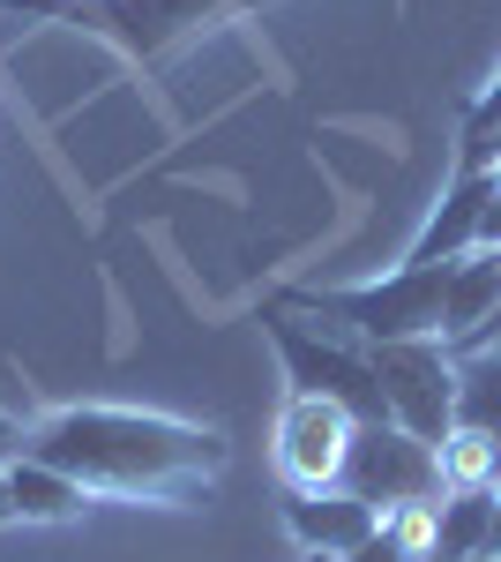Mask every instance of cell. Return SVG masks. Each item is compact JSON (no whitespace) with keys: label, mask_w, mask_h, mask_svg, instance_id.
Returning <instances> with one entry per match:
<instances>
[{"label":"cell","mask_w":501,"mask_h":562,"mask_svg":"<svg viewBox=\"0 0 501 562\" xmlns=\"http://www.w3.org/2000/svg\"><path fill=\"white\" fill-rule=\"evenodd\" d=\"M375 368L382 397H389V420L419 442H449L457 428V360L442 338H389V346H360Z\"/></svg>","instance_id":"cell-4"},{"label":"cell","mask_w":501,"mask_h":562,"mask_svg":"<svg viewBox=\"0 0 501 562\" xmlns=\"http://www.w3.org/2000/svg\"><path fill=\"white\" fill-rule=\"evenodd\" d=\"M419 555H426V548H419V540H405L397 525L382 518V525H375V540H360V548H352L344 562H419Z\"/></svg>","instance_id":"cell-12"},{"label":"cell","mask_w":501,"mask_h":562,"mask_svg":"<svg viewBox=\"0 0 501 562\" xmlns=\"http://www.w3.org/2000/svg\"><path fill=\"white\" fill-rule=\"evenodd\" d=\"M285 525H293V540L307 555H352L360 540H375L382 510H367L360 495H344V487H322V495H285Z\"/></svg>","instance_id":"cell-8"},{"label":"cell","mask_w":501,"mask_h":562,"mask_svg":"<svg viewBox=\"0 0 501 562\" xmlns=\"http://www.w3.org/2000/svg\"><path fill=\"white\" fill-rule=\"evenodd\" d=\"M31 458L83 480L90 495L180 510L225 480L232 442L209 420H172V413H143V405H60V413L31 420Z\"/></svg>","instance_id":"cell-1"},{"label":"cell","mask_w":501,"mask_h":562,"mask_svg":"<svg viewBox=\"0 0 501 562\" xmlns=\"http://www.w3.org/2000/svg\"><path fill=\"white\" fill-rule=\"evenodd\" d=\"M15 525V495H8V473H0V532Z\"/></svg>","instance_id":"cell-15"},{"label":"cell","mask_w":501,"mask_h":562,"mask_svg":"<svg viewBox=\"0 0 501 562\" xmlns=\"http://www.w3.org/2000/svg\"><path fill=\"white\" fill-rule=\"evenodd\" d=\"M307 562H337V555H307Z\"/></svg>","instance_id":"cell-19"},{"label":"cell","mask_w":501,"mask_h":562,"mask_svg":"<svg viewBox=\"0 0 501 562\" xmlns=\"http://www.w3.org/2000/svg\"><path fill=\"white\" fill-rule=\"evenodd\" d=\"M487 173H494V188H501V150H494V166H487Z\"/></svg>","instance_id":"cell-17"},{"label":"cell","mask_w":501,"mask_h":562,"mask_svg":"<svg viewBox=\"0 0 501 562\" xmlns=\"http://www.w3.org/2000/svg\"><path fill=\"white\" fill-rule=\"evenodd\" d=\"M449 270H457V262H397L389 278H367V285H299V293H285L277 307H307V315H322V323H344L360 346L442 338Z\"/></svg>","instance_id":"cell-2"},{"label":"cell","mask_w":501,"mask_h":562,"mask_svg":"<svg viewBox=\"0 0 501 562\" xmlns=\"http://www.w3.org/2000/svg\"><path fill=\"white\" fill-rule=\"evenodd\" d=\"M442 480H449V495L457 487H501V450L471 428H449V442H442Z\"/></svg>","instance_id":"cell-11"},{"label":"cell","mask_w":501,"mask_h":562,"mask_svg":"<svg viewBox=\"0 0 501 562\" xmlns=\"http://www.w3.org/2000/svg\"><path fill=\"white\" fill-rule=\"evenodd\" d=\"M15 458H31V428H23V420H15V413L0 405V473H8Z\"/></svg>","instance_id":"cell-13"},{"label":"cell","mask_w":501,"mask_h":562,"mask_svg":"<svg viewBox=\"0 0 501 562\" xmlns=\"http://www.w3.org/2000/svg\"><path fill=\"white\" fill-rule=\"evenodd\" d=\"M352 435L360 420L330 405V397H299L285 390V405H277V473L293 495H322L344 480V458H352Z\"/></svg>","instance_id":"cell-6"},{"label":"cell","mask_w":501,"mask_h":562,"mask_svg":"<svg viewBox=\"0 0 501 562\" xmlns=\"http://www.w3.org/2000/svg\"><path fill=\"white\" fill-rule=\"evenodd\" d=\"M479 562H501V548H487V555H479Z\"/></svg>","instance_id":"cell-18"},{"label":"cell","mask_w":501,"mask_h":562,"mask_svg":"<svg viewBox=\"0 0 501 562\" xmlns=\"http://www.w3.org/2000/svg\"><path fill=\"white\" fill-rule=\"evenodd\" d=\"M487 548H501V503H494V540H487Z\"/></svg>","instance_id":"cell-16"},{"label":"cell","mask_w":501,"mask_h":562,"mask_svg":"<svg viewBox=\"0 0 501 562\" xmlns=\"http://www.w3.org/2000/svg\"><path fill=\"white\" fill-rule=\"evenodd\" d=\"M262 330H270V346L285 360V383L299 397H330L360 428H389V397H382V383H375V368H367L360 346H337L322 330H299L293 307H277V301L262 307Z\"/></svg>","instance_id":"cell-3"},{"label":"cell","mask_w":501,"mask_h":562,"mask_svg":"<svg viewBox=\"0 0 501 562\" xmlns=\"http://www.w3.org/2000/svg\"><path fill=\"white\" fill-rule=\"evenodd\" d=\"M487 203H494V173L457 166L449 188H442V203H434V217L419 225V240L405 248V262H464L479 248V211H487Z\"/></svg>","instance_id":"cell-7"},{"label":"cell","mask_w":501,"mask_h":562,"mask_svg":"<svg viewBox=\"0 0 501 562\" xmlns=\"http://www.w3.org/2000/svg\"><path fill=\"white\" fill-rule=\"evenodd\" d=\"M344 495H360L367 510H412V503H442L449 480H442V450L405 435L397 420L389 428H360L352 435V458H344Z\"/></svg>","instance_id":"cell-5"},{"label":"cell","mask_w":501,"mask_h":562,"mask_svg":"<svg viewBox=\"0 0 501 562\" xmlns=\"http://www.w3.org/2000/svg\"><path fill=\"white\" fill-rule=\"evenodd\" d=\"M8 495H15V518L23 525H68L98 503L83 480H68L60 465H45V458H15L8 465Z\"/></svg>","instance_id":"cell-9"},{"label":"cell","mask_w":501,"mask_h":562,"mask_svg":"<svg viewBox=\"0 0 501 562\" xmlns=\"http://www.w3.org/2000/svg\"><path fill=\"white\" fill-rule=\"evenodd\" d=\"M457 428L487 435V442L501 450V352L457 360Z\"/></svg>","instance_id":"cell-10"},{"label":"cell","mask_w":501,"mask_h":562,"mask_svg":"<svg viewBox=\"0 0 501 562\" xmlns=\"http://www.w3.org/2000/svg\"><path fill=\"white\" fill-rule=\"evenodd\" d=\"M479 248H501V188H494V203L479 211Z\"/></svg>","instance_id":"cell-14"}]
</instances>
